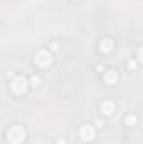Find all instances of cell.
Masks as SVG:
<instances>
[{
  "instance_id": "6da1fadb",
  "label": "cell",
  "mask_w": 143,
  "mask_h": 144,
  "mask_svg": "<svg viewBox=\"0 0 143 144\" xmlns=\"http://www.w3.org/2000/svg\"><path fill=\"white\" fill-rule=\"evenodd\" d=\"M106 80H108V82H113V80H116V72H114V70H108Z\"/></svg>"
},
{
  "instance_id": "7a4b0ae2",
  "label": "cell",
  "mask_w": 143,
  "mask_h": 144,
  "mask_svg": "<svg viewBox=\"0 0 143 144\" xmlns=\"http://www.w3.org/2000/svg\"><path fill=\"white\" fill-rule=\"evenodd\" d=\"M126 122L130 124V122H135V117H126Z\"/></svg>"
}]
</instances>
